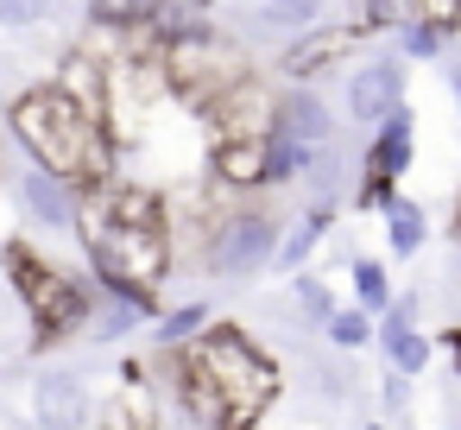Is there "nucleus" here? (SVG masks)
I'll return each mask as SVG.
<instances>
[{
    "label": "nucleus",
    "instance_id": "1",
    "mask_svg": "<svg viewBox=\"0 0 461 430\" xmlns=\"http://www.w3.org/2000/svg\"><path fill=\"white\" fill-rule=\"evenodd\" d=\"M7 121H14V146H20L32 165H45V171H58V178H70V184H108V178H114L108 121H95L89 108H77L58 83L14 96V114H7Z\"/></svg>",
    "mask_w": 461,
    "mask_h": 430
},
{
    "label": "nucleus",
    "instance_id": "2",
    "mask_svg": "<svg viewBox=\"0 0 461 430\" xmlns=\"http://www.w3.org/2000/svg\"><path fill=\"white\" fill-rule=\"evenodd\" d=\"M203 7H209V20H215L234 45L285 58V51H297L303 39H316V32H329V26H354V7H360V0H203ZM354 32H360V26H354Z\"/></svg>",
    "mask_w": 461,
    "mask_h": 430
},
{
    "label": "nucleus",
    "instance_id": "3",
    "mask_svg": "<svg viewBox=\"0 0 461 430\" xmlns=\"http://www.w3.org/2000/svg\"><path fill=\"white\" fill-rule=\"evenodd\" d=\"M7 272H14V304L32 316V329H39L45 342H58V335H70V329H83V323H89L95 297H89L77 279H64L58 266H45L26 241H14V247H7Z\"/></svg>",
    "mask_w": 461,
    "mask_h": 430
},
{
    "label": "nucleus",
    "instance_id": "4",
    "mask_svg": "<svg viewBox=\"0 0 461 430\" xmlns=\"http://www.w3.org/2000/svg\"><path fill=\"white\" fill-rule=\"evenodd\" d=\"M278 222L266 209H234V215H215L209 234H203V266L221 279V285H247L259 279L272 260H278Z\"/></svg>",
    "mask_w": 461,
    "mask_h": 430
},
{
    "label": "nucleus",
    "instance_id": "5",
    "mask_svg": "<svg viewBox=\"0 0 461 430\" xmlns=\"http://www.w3.org/2000/svg\"><path fill=\"white\" fill-rule=\"evenodd\" d=\"M14 197H20V209L45 234H83V190L70 178H58V171H45V165L26 159L20 178H14Z\"/></svg>",
    "mask_w": 461,
    "mask_h": 430
},
{
    "label": "nucleus",
    "instance_id": "6",
    "mask_svg": "<svg viewBox=\"0 0 461 430\" xmlns=\"http://www.w3.org/2000/svg\"><path fill=\"white\" fill-rule=\"evenodd\" d=\"M203 114L221 127V140H266V133H278V121H285V96H272L259 77H240V83H234L228 96H215Z\"/></svg>",
    "mask_w": 461,
    "mask_h": 430
},
{
    "label": "nucleus",
    "instance_id": "7",
    "mask_svg": "<svg viewBox=\"0 0 461 430\" xmlns=\"http://www.w3.org/2000/svg\"><path fill=\"white\" fill-rule=\"evenodd\" d=\"M341 108H348L354 127H385V121L404 108V64H398V58H366V64L348 77Z\"/></svg>",
    "mask_w": 461,
    "mask_h": 430
},
{
    "label": "nucleus",
    "instance_id": "8",
    "mask_svg": "<svg viewBox=\"0 0 461 430\" xmlns=\"http://www.w3.org/2000/svg\"><path fill=\"white\" fill-rule=\"evenodd\" d=\"M32 411H39V430H95L102 424L77 367H45L32 380Z\"/></svg>",
    "mask_w": 461,
    "mask_h": 430
},
{
    "label": "nucleus",
    "instance_id": "9",
    "mask_svg": "<svg viewBox=\"0 0 461 430\" xmlns=\"http://www.w3.org/2000/svg\"><path fill=\"white\" fill-rule=\"evenodd\" d=\"M411 165V114L398 108L379 133H373V152H366V190L360 203H392V178Z\"/></svg>",
    "mask_w": 461,
    "mask_h": 430
},
{
    "label": "nucleus",
    "instance_id": "10",
    "mask_svg": "<svg viewBox=\"0 0 461 430\" xmlns=\"http://www.w3.org/2000/svg\"><path fill=\"white\" fill-rule=\"evenodd\" d=\"M272 159H278V133H266V140H215V178L234 184V190L272 184Z\"/></svg>",
    "mask_w": 461,
    "mask_h": 430
},
{
    "label": "nucleus",
    "instance_id": "11",
    "mask_svg": "<svg viewBox=\"0 0 461 430\" xmlns=\"http://www.w3.org/2000/svg\"><path fill=\"white\" fill-rule=\"evenodd\" d=\"M278 133H291L297 146H329V140H335V114H329V102L303 83V89L285 96V121H278Z\"/></svg>",
    "mask_w": 461,
    "mask_h": 430
},
{
    "label": "nucleus",
    "instance_id": "12",
    "mask_svg": "<svg viewBox=\"0 0 461 430\" xmlns=\"http://www.w3.org/2000/svg\"><path fill=\"white\" fill-rule=\"evenodd\" d=\"M385 241H392V253H417L423 247V209L404 203V197H392L385 203Z\"/></svg>",
    "mask_w": 461,
    "mask_h": 430
},
{
    "label": "nucleus",
    "instance_id": "13",
    "mask_svg": "<svg viewBox=\"0 0 461 430\" xmlns=\"http://www.w3.org/2000/svg\"><path fill=\"white\" fill-rule=\"evenodd\" d=\"M203 329H209V304H184V310H171V316L152 329V342H158V348H190Z\"/></svg>",
    "mask_w": 461,
    "mask_h": 430
},
{
    "label": "nucleus",
    "instance_id": "14",
    "mask_svg": "<svg viewBox=\"0 0 461 430\" xmlns=\"http://www.w3.org/2000/svg\"><path fill=\"white\" fill-rule=\"evenodd\" d=\"M58 7L64 0H0V20H7L14 32H39V26L58 20Z\"/></svg>",
    "mask_w": 461,
    "mask_h": 430
},
{
    "label": "nucleus",
    "instance_id": "15",
    "mask_svg": "<svg viewBox=\"0 0 461 430\" xmlns=\"http://www.w3.org/2000/svg\"><path fill=\"white\" fill-rule=\"evenodd\" d=\"M322 335H329V348H366V335H373V323H366V310H335L329 323H322Z\"/></svg>",
    "mask_w": 461,
    "mask_h": 430
},
{
    "label": "nucleus",
    "instance_id": "16",
    "mask_svg": "<svg viewBox=\"0 0 461 430\" xmlns=\"http://www.w3.org/2000/svg\"><path fill=\"white\" fill-rule=\"evenodd\" d=\"M316 234H322V209H316L310 222H297V228L285 234V247H278V266H285V272H303V260H310Z\"/></svg>",
    "mask_w": 461,
    "mask_h": 430
},
{
    "label": "nucleus",
    "instance_id": "17",
    "mask_svg": "<svg viewBox=\"0 0 461 430\" xmlns=\"http://www.w3.org/2000/svg\"><path fill=\"white\" fill-rule=\"evenodd\" d=\"M354 291H360V310H392V285L379 260H354Z\"/></svg>",
    "mask_w": 461,
    "mask_h": 430
},
{
    "label": "nucleus",
    "instance_id": "18",
    "mask_svg": "<svg viewBox=\"0 0 461 430\" xmlns=\"http://www.w3.org/2000/svg\"><path fill=\"white\" fill-rule=\"evenodd\" d=\"M417 26H436V32H455L461 26V0H404Z\"/></svg>",
    "mask_w": 461,
    "mask_h": 430
},
{
    "label": "nucleus",
    "instance_id": "19",
    "mask_svg": "<svg viewBox=\"0 0 461 430\" xmlns=\"http://www.w3.org/2000/svg\"><path fill=\"white\" fill-rule=\"evenodd\" d=\"M291 291H297V304H303V323H329V316H335V297H329L322 279H297Z\"/></svg>",
    "mask_w": 461,
    "mask_h": 430
},
{
    "label": "nucleus",
    "instance_id": "20",
    "mask_svg": "<svg viewBox=\"0 0 461 430\" xmlns=\"http://www.w3.org/2000/svg\"><path fill=\"white\" fill-rule=\"evenodd\" d=\"M436 51H442V32L411 20V26H404V58H436Z\"/></svg>",
    "mask_w": 461,
    "mask_h": 430
},
{
    "label": "nucleus",
    "instance_id": "21",
    "mask_svg": "<svg viewBox=\"0 0 461 430\" xmlns=\"http://www.w3.org/2000/svg\"><path fill=\"white\" fill-rule=\"evenodd\" d=\"M385 405H392V411L404 405V380H398V373H385Z\"/></svg>",
    "mask_w": 461,
    "mask_h": 430
},
{
    "label": "nucleus",
    "instance_id": "22",
    "mask_svg": "<svg viewBox=\"0 0 461 430\" xmlns=\"http://www.w3.org/2000/svg\"><path fill=\"white\" fill-rule=\"evenodd\" d=\"M448 96H455V108H461V70H448Z\"/></svg>",
    "mask_w": 461,
    "mask_h": 430
}]
</instances>
